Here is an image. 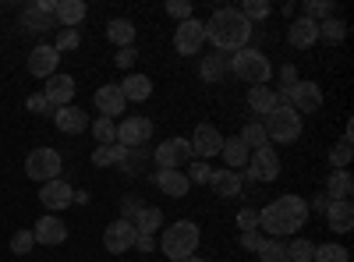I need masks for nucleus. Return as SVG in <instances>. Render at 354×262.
Segmentation results:
<instances>
[{"label":"nucleus","mask_w":354,"mask_h":262,"mask_svg":"<svg viewBox=\"0 0 354 262\" xmlns=\"http://www.w3.org/2000/svg\"><path fill=\"white\" fill-rule=\"evenodd\" d=\"M308 220V202L301 195H280L277 202L259 209V230H266V238H290L298 234Z\"/></svg>","instance_id":"f257e3e1"},{"label":"nucleus","mask_w":354,"mask_h":262,"mask_svg":"<svg viewBox=\"0 0 354 262\" xmlns=\"http://www.w3.org/2000/svg\"><path fill=\"white\" fill-rule=\"evenodd\" d=\"M202 25H205V43H213L216 53H227V50L238 53L252 39V21L238 8H220V11H213L209 21H202Z\"/></svg>","instance_id":"f03ea898"},{"label":"nucleus","mask_w":354,"mask_h":262,"mask_svg":"<svg viewBox=\"0 0 354 262\" xmlns=\"http://www.w3.org/2000/svg\"><path fill=\"white\" fill-rule=\"evenodd\" d=\"M227 71H234L241 82H248V85H266L273 78V64H270V57H266L262 50H255V46H245V50H238L227 61Z\"/></svg>","instance_id":"7ed1b4c3"},{"label":"nucleus","mask_w":354,"mask_h":262,"mask_svg":"<svg viewBox=\"0 0 354 262\" xmlns=\"http://www.w3.org/2000/svg\"><path fill=\"white\" fill-rule=\"evenodd\" d=\"M198 241H202V230H198V223H192V220H177V223H170V227L163 230V241H160V248H163V255H167V259L181 262V259L195 255Z\"/></svg>","instance_id":"20e7f679"},{"label":"nucleus","mask_w":354,"mask_h":262,"mask_svg":"<svg viewBox=\"0 0 354 262\" xmlns=\"http://www.w3.org/2000/svg\"><path fill=\"white\" fill-rule=\"evenodd\" d=\"M266 138L277 142V145H290L301 138V113H294L290 106H277L270 118H262Z\"/></svg>","instance_id":"39448f33"},{"label":"nucleus","mask_w":354,"mask_h":262,"mask_svg":"<svg viewBox=\"0 0 354 262\" xmlns=\"http://www.w3.org/2000/svg\"><path fill=\"white\" fill-rule=\"evenodd\" d=\"M61 170H64L61 153L50 149V145H43V149H32V153L25 156V174H28L32 181H39V185L57 181V178H61Z\"/></svg>","instance_id":"423d86ee"},{"label":"nucleus","mask_w":354,"mask_h":262,"mask_svg":"<svg viewBox=\"0 0 354 262\" xmlns=\"http://www.w3.org/2000/svg\"><path fill=\"white\" fill-rule=\"evenodd\" d=\"M277 103H280V106H290L294 113H319V110H322V89H319L315 82L298 78V85H294V89H287V93H280Z\"/></svg>","instance_id":"0eeeda50"},{"label":"nucleus","mask_w":354,"mask_h":262,"mask_svg":"<svg viewBox=\"0 0 354 262\" xmlns=\"http://www.w3.org/2000/svg\"><path fill=\"white\" fill-rule=\"evenodd\" d=\"M280 178V156L273 145H262V149H252L245 178L241 181H277Z\"/></svg>","instance_id":"6e6552de"},{"label":"nucleus","mask_w":354,"mask_h":262,"mask_svg":"<svg viewBox=\"0 0 354 262\" xmlns=\"http://www.w3.org/2000/svg\"><path fill=\"white\" fill-rule=\"evenodd\" d=\"M53 8H57V0H32V4H25L21 8V28L25 32H50V28H57Z\"/></svg>","instance_id":"1a4fd4ad"},{"label":"nucleus","mask_w":354,"mask_h":262,"mask_svg":"<svg viewBox=\"0 0 354 262\" xmlns=\"http://www.w3.org/2000/svg\"><path fill=\"white\" fill-rule=\"evenodd\" d=\"M202 46H205V25L198 18H188L174 28V50L181 57H198Z\"/></svg>","instance_id":"9d476101"},{"label":"nucleus","mask_w":354,"mask_h":262,"mask_svg":"<svg viewBox=\"0 0 354 262\" xmlns=\"http://www.w3.org/2000/svg\"><path fill=\"white\" fill-rule=\"evenodd\" d=\"M156 163H160V170H177V167H185V163H192V142L188 138H167V142H160L156 145Z\"/></svg>","instance_id":"9b49d317"},{"label":"nucleus","mask_w":354,"mask_h":262,"mask_svg":"<svg viewBox=\"0 0 354 262\" xmlns=\"http://www.w3.org/2000/svg\"><path fill=\"white\" fill-rule=\"evenodd\" d=\"M153 138V121L149 118H124L121 124H117V142L124 145V149H142L145 142Z\"/></svg>","instance_id":"f8f14e48"},{"label":"nucleus","mask_w":354,"mask_h":262,"mask_svg":"<svg viewBox=\"0 0 354 262\" xmlns=\"http://www.w3.org/2000/svg\"><path fill=\"white\" fill-rule=\"evenodd\" d=\"M188 142H192V156H195V160H209V156H220V149H223V135H220V128L205 124V121L195 128V135H192Z\"/></svg>","instance_id":"ddd939ff"},{"label":"nucleus","mask_w":354,"mask_h":262,"mask_svg":"<svg viewBox=\"0 0 354 262\" xmlns=\"http://www.w3.org/2000/svg\"><path fill=\"white\" fill-rule=\"evenodd\" d=\"M135 223L131 220H113L106 230H103V245L110 255H124L128 248H135Z\"/></svg>","instance_id":"4468645a"},{"label":"nucleus","mask_w":354,"mask_h":262,"mask_svg":"<svg viewBox=\"0 0 354 262\" xmlns=\"http://www.w3.org/2000/svg\"><path fill=\"white\" fill-rule=\"evenodd\" d=\"M75 93H78L75 78H71V75H61V71H57V75H50V78H46V89H43V96H46V103H50L53 110L71 106Z\"/></svg>","instance_id":"2eb2a0df"},{"label":"nucleus","mask_w":354,"mask_h":262,"mask_svg":"<svg viewBox=\"0 0 354 262\" xmlns=\"http://www.w3.org/2000/svg\"><path fill=\"white\" fill-rule=\"evenodd\" d=\"M57 64H61V53L53 50V43H39L32 53H28V75H36V78L57 75Z\"/></svg>","instance_id":"dca6fc26"},{"label":"nucleus","mask_w":354,"mask_h":262,"mask_svg":"<svg viewBox=\"0 0 354 262\" xmlns=\"http://www.w3.org/2000/svg\"><path fill=\"white\" fill-rule=\"evenodd\" d=\"M39 202L50 209V213H57V209H68L71 202H75V188L68 185V181H46L43 188H39Z\"/></svg>","instance_id":"f3484780"},{"label":"nucleus","mask_w":354,"mask_h":262,"mask_svg":"<svg viewBox=\"0 0 354 262\" xmlns=\"http://www.w3.org/2000/svg\"><path fill=\"white\" fill-rule=\"evenodd\" d=\"M32 238H36V245H64V241H68V223L46 213V216L36 220Z\"/></svg>","instance_id":"a211bd4d"},{"label":"nucleus","mask_w":354,"mask_h":262,"mask_svg":"<svg viewBox=\"0 0 354 262\" xmlns=\"http://www.w3.org/2000/svg\"><path fill=\"white\" fill-rule=\"evenodd\" d=\"M287 43H290L294 50H308V46H315V43H319V25L308 21L305 15H301V18H294V21L287 25Z\"/></svg>","instance_id":"6ab92c4d"},{"label":"nucleus","mask_w":354,"mask_h":262,"mask_svg":"<svg viewBox=\"0 0 354 262\" xmlns=\"http://www.w3.org/2000/svg\"><path fill=\"white\" fill-rule=\"evenodd\" d=\"M53 124H57V131H64V135H82L93 121H88V113L82 106H61V110H53Z\"/></svg>","instance_id":"aec40b11"},{"label":"nucleus","mask_w":354,"mask_h":262,"mask_svg":"<svg viewBox=\"0 0 354 262\" xmlns=\"http://www.w3.org/2000/svg\"><path fill=\"white\" fill-rule=\"evenodd\" d=\"M96 110H100V118H117V113H124V96H121V85H100V89H96Z\"/></svg>","instance_id":"412c9836"},{"label":"nucleus","mask_w":354,"mask_h":262,"mask_svg":"<svg viewBox=\"0 0 354 262\" xmlns=\"http://www.w3.org/2000/svg\"><path fill=\"white\" fill-rule=\"evenodd\" d=\"M326 223H330V230H337V234H347V230L354 227V202L351 198L330 202L326 206Z\"/></svg>","instance_id":"4be33fe9"},{"label":"nucleus","mask_w":354,"mask_h":262,"mask_svg":"<svg viewBox=\"0 0 354 262\" xmlns=\"http://www.w3.org/2000/svg\"><path fill=\"white\" fill-rule=\"evenodd\" d=\"M248 106H252V113H259V121L270 118V113L280 106L277 103V89L273 85H252L248 89Z\"/></svg>","instance_id":"5701e85b"},{"label":"nucleus","mask_w":354,"mask_h":262,"mask_svg":"<svg viewBox=\"0 0 354 262\" xmlns=\"http://www.w3.org/2000/svg\"><path fill=\"white\" fill-rule=\"evenodd\" d=\"M209 188H213L220 198H234V195H241L245 181H241L238 170H213V174H209Z\"/></svg>","instance_id":"b1692460"},{"label":"nucleus","mask_w":354,"mask_h":262,"mask_svg":"<svg viewBox=\"0 0 354 262\" xmlns=\"http://www.w3.org/2000/svg\"><path fill=\"white\" fill-rule=\"evenodd\" d=\"M85 15H88L85 0H57V8H53L57 25H64V28H78L85 21Z\"/></svg>","instance_id":"393cba45"},{"label":"nucleus","mask_w":354,"mask_h":262,"mask_svg":"<svg viewBox=\"0 0 354 262\" xmlns=\"http://www.w3.org/2000/svg\"><path fill=\"white\" fill-rule=\"evenodd\" d=\"M121 96H124V103H145L153 96V78L149 75H128L121 82Z\"/></svg>","instance_id":"a878e982"},{"label":"nucleus","mask_w":354,"mask_h":262,"mask_svg":"<svg viewBox=\"0 0 354 262\" xmlns=\"http://www.w3.org/2000/svg\"><path fill=\"white\" fill-rule=\"evenodd\" d=\"M156 185H160L170 198H185V195L192 191L185 170H156Z\"/></svg>","instance_id":"bb28decb"},{"label":"nucleus","mask_w":354,"mask_h":262,"mask_svg":"<svg viewBox=\"0 0 354 262\" xmlns=\"http://www.w3.org/2000/svg\"><path fill=\"white\" fill-rule=\"evenodd\" d=\"M106 39H110L117 50L135 46V21H128V18H113V21H106Z\"/></svg>","instance_id":"cd10ccee"},{"label":"nucleus","mask_w":354,"mask_h":262,"mask_svg":"<svg viewBox=\"0 0 354 262\" xmlns=\"http://www.w3.org/2000/svg\"><path fill=\"white\" fill-rule=\"evenodd\" d=\"M223 160H227V167L230 170H245L248 167V156H252V149H248V145L238 138V135H234V138H223Z\"/></svg>","instance_id":"c85d7f7f"},{"label":"nucleus","mask_w":354,"mask_h":262,"mask_svg":"<svg viewBox=\"0 0 354 262\" xmlns=\"http://www.w3.org/2000/svg\"><path fill=\"white\" fill-rule=\"evenodd\" d=\"M128 153H131V149H124L121 142H113V145H96L93 163H96V167H121V170H124V163H128Z\"/></svg>","instance_id":"c756f323"},{"label":"nucleus","mask_w":354,"mask_h":262,"mask_svg":"<svg viewBox=\"0 0 354 262\" xmlns=\"http://www.w3.org/2000/svg\"><path fill=\"white\" fill-rule=\"evenodd\" d=\"M227 75V57H220L216 50L209 57H202V64H198V78L202 82H209V85H220Z\"/></svg>","instance_id":"7c9ffc66"},{"label":"nucleus","mask_w":354,"mask_h":262,"mask_svg":"<svg viewBox=\"0 0 354 262\" xmlns=\"http://www.w3.org/2000/svg\"><path fill=\"white\" fill-rule=\"evenodd\" d=\"M135 230L138 234H149V238H156V230L163 227V209H156V206H142L138 213H135Z\"/></svg>","instance_id":"2f4dec72"},{"label":"nucleus","mask_w":354,"mask_h":262,"mask_svg":"<svg viewBox=\"0 0 354 262\" xmlns=\"http://www.w3.org/2000/svg\"><path fill=\"white\" fill-rule=\"evenodd\" d=\"M354 195V178L347 170H333L330 181H326V198L330 202H340V198H351Z\"/></svg>","instance_id":"473e14b6"},{"label":"nucleus","mask_w":354,"mask_h":262,"mask_svg":"<svg viewBox=\"0 0 354 262\" xmlns=\"http://www.w3.org/2000/svg\"><path fill=\"white\" fill-rule=\"evenodd\" d=\"M319 39L330 43V46L344 43V39H347V21H344V18H326V21H319Z\"/></svg>","instance_id":"72a5a7b5"},{"label":"nucleus","mask_w":354,"mask_h":262,"mask_svg":"<svg viewBox=\"0 0 354 262\" xmlns=\"http://www.w3.org/2000/svg\"><path fill=\"white\" fill-rule=\"evenodd\" d=\"M248 149H262V145H270V138H266V128H262V121H248L245 128H241V135H238Z\"/></svg>","instance_id":"f704fd0d"},{"label":"nucleus","mask_w":354,"mask_h":262,"mask_svg":"<svg viewBox=\"0 0 354 262\" xmlns=\"http://www.w3.org/2000/svg\"><path fill=\"white\" fill-rule=\"evenodd\" d=\"M351 142H354V131H351V124H347V131H344V142H340L337 149L330 153V167H333V170H344V167L351 163V153H354V149H351Z\"/></svg>","instance_id":"c9c22d12"},{"label":"nucleus","mask_w":354,"mask_h":262,"mask_svg":"<svg viewBox=\"0 0 354 262\" xmlns=\"http://www.w3.org/2000/svg\"><path fill=\"white\" fill-rule=\"evenodd\" d=\"M259 259H262V262H290V259H287V245L277 241V238H266V241H262Z\"/></svg>","instance_id":"e433bc0d"},{"label":"nucleus","mask_w":354,"mask_h":262,"mask_svg":"<svg viewBox=\"0 0 354 262\" xmlns=\"http://www.w3.org/2000/svg\"><path fill=\"white\" fill-rule=\"evenodd\" d=\"M351 259V252L344 248V245H315V259L312 262H347Z\"/></svg>","instance_id":"4c0bfd02"},{"label":"nucleus","mask_w":354,"mask_h":262,"mask_svg":"<svg viewBox=\"0 0 354 262\" xmlns=\"http://www.w3.org/2000/svg\"><path fill=\"white\" fill-rule=\"evenodd\" d=\"M333 11H337L333 0H308V4H305V18L315 21V25L326 21V18H333Z\"/></svg>","instance_id":"58836bf2"},{"label":"nucleus","mask_w":354,"mask_h":262,"mask_svg":"<svg viewBox=\"0 0 354 262\" xmlns=\"http://www.w3.org/2000/svg\"><path fill=\"white\" fill-rule=\"evenodd\" d=\"M88 128H93V138H96L100 145H113V142H117V128H113L110 118H96Z\"/></svg>","instance_id":"ea45409f"},{"label":"nucleus","mask_w":354,"mask_h":262,"mask_svg":"<svg viewBox=\"0 0 354 262\" xmlns=\"http://www.w3.org/2000/svg\"><path fill=\"white\" fill-rule=\"evenodd\" d=\"M287 259H290V262H312V259H315V245L305 241V238L290 241V245H287Z\"/></svg>","instance_id":"a19ab883"},{"label":"nucleus","mask_w":354,"mask_h":262,"mask_svg":"<svg viewBox=\"0 0 354 262\" xmlns=\"http://www.w3.org/2000/svg\"><path fill=\"white\" fill-rule=\"evenodd\" d=\"M238 11H241L248 21H262V18H270V15H273V4H266V0H245Z\"/></svg>","instance_id":"79ce46f5"},{"label":"nucleus","mask_w":354,"mask_h":262,"mask_svg":"<svg viewBox=\"0 0 354 262\" xmlns=\"http://www.w3.org/2000/svg\"><path fill=\"white\" fill-rule=\"evenodd\" d=\"M78 43H82V32H78V28H61V32H57L53 50H57V53H64V50H78Z\"/></svg>","instance_id":"37998d69"},{"label":"nucleus","mask_w":354,"mask_h":262,"mask_svg":"<svg viewBox=\"0 0 354 262\" xmlns=\"http://www.w3.org/2000/svg\"><path fill=\"white\" fill-rule=\"evenodd\" d=\"M209 174H213V167L205 160H192V170L185 178H188V185H209Z\"/></svg>","instance_id":"c03bdc74"},{"label":"nucleus","mask_w":354,"mask_h":262,"mask_svg":"<svg viewBox=\"0 0 354 262\" xmlns=\"http://www.w3.org/2000/svg\"><path fill=\"white\" fill-rule=\"evenodd\" d=\"M32 245H36L32 230H18V234L11 238V252L15 255H28V252H32Z\"/></svg>","instance_id":"a18cd8bd"},{"label":"nucleus","mask_w":354,"mask_h":262,"mask_svg":"<svg viewBox=\"0 0 354 262\" xmlns=\"http://www.w3.org/2000/svg\"><path fill=\"white\" fill-rule=\"evenodd\" d=\"M167 15H170V18H177V25H181V21H188V18H195L188 0H170V4H167Z\"/></svg>","instance_id":"49530a36"},{"label":"nucleus","mask_w":354,"mask_h":262,"mask_svg":"<svg viewBox=\"0 0 354 262\" xmlns=\"http://www.w3.org/2000/svg\"><path fill=\"white\" fill-rule=\"evenodd\" d=\"M262 234H259V230H241V248H248V252H259L262 248Z\"/></svg>","instance_id":"de8ad7c7"},{"label":"nucleus","mask_w":354,"mask_h":262,"mask_svg":"<svg viewBox=\"0 0 354 262\" xmlns=\"http://www.w3.org/2000/svg\"><path fill=\"white\" fill-rule=\"evenodd\" d=\"M280 93H287V89H294V85H298V68L294 64H287V68H280Z\"/></svg>","instance_id":"09e8293b"},{"label":"nucleus","mask_w":354,"mask_h":262,"mask_svg":"<svg viewBox=\"0 0 354 262\" xmlns=\"http://www.w3.org/2000/svg\"><path fill=\"white\" fill-rule=\"evenodd\" d=\"M25 106L32 110V113H53V106L46 103V96H43V93H36V96H28V100H25Z\"/></svg>","instance_id":"8fccbe9b"},{"label":"nucleus","mask_w":354,"mask_h":262,"mask_svg":"<svg viewBox=\"0 0 354 262\" xmlns=\"http://www.w3.org/2000/svg\"><path fill=\"white\" fill-rule=\"evenodd\" d=\"M138 209H142V202H138L135 195H124V198H121V220H131Z\"/></svg>","instance_id":"3c124183"},{"label":"nucleus","mask_w":354,"mask_h":262,"mask_svg":"<svg viewBox=\"0 0 354 262\" xmlns=\"http://www.w3.org/2000/svg\"><path fill=\"white\" fill-rule=\"evenodd\" d=\"M238 223H241V230H259V209H241Z\"/></svg>","instance_id":"603ef678"},{"label":"nucleus","mask_w":354,"mask_h":262,"mask_svg":"<svg viewBox=\"0 0 354 262\" xmlns=\"http://www.w3.org/2000/svg\"><path fill=\"white\" fill-rule=\"evenodd\" d=\"M113 61H117V68H131L138 61V53H135V46H124V50H117Z\"/></svg>","instance_id":"864d4df0"},{"label":"nucleus","mask_w":354,"mask_h":262,"mask_svg":"<svg viewBox=\"0 0 354 262\" xmlns=\"http://www.w3.org/2000/svg\"><path fill=\"white\" fill-rule=\"evenodd\" d=\"M135 248H138V252H156V238H149V234H135Z\"/></svg>","instance_id":"5fc2aeb1"},{"label":"nucleus","mask_w":354,"mask_h":262,"mask_svg":"<svg viewBox=\"0 0 354 262\" xmlns=\"http://www.w3.org/2000/svg\"><path fill=\"white\" fill-rule=\"evenodd\" d=\"M326 206H330V198H326V195H315V202L308 206V213H312V209H315V213H326Z\"/></svg>","instance_id":"6e6d98bb"},{"label":"nucleus","mask_w":354,"mask_h":262,"mask_svg":"<svg viewBox=\"0 0 354 262\" xmlns=\"http://www.w3.org/2000/svg\"><path fill=\"white\" fill-rule=\"evenodd\" d=\"M181 262H205L202 255H188V259H181Z\"/></svg>","instance_id":"4d7b16f0"}]
</instances>
